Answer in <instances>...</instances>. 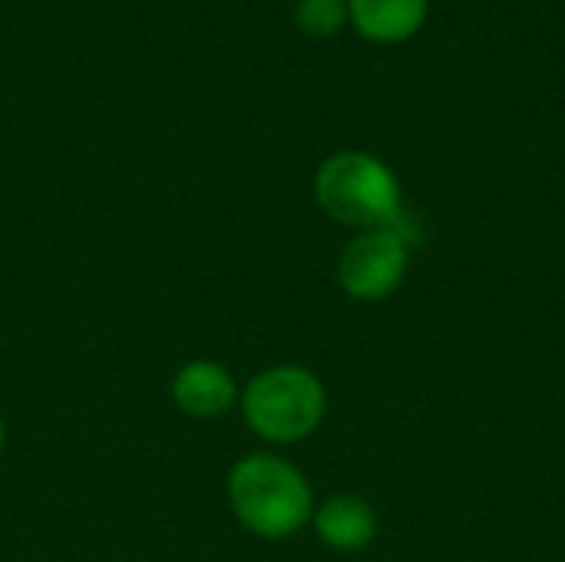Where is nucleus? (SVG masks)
<instances>
[{
    "mask_svg": "<svg viewBox=\"0 0 565 562\" xmlns=\"http://www.w3.org/2000/svg\"><path fill=\"white\" fill-rule=\"evenodd\" d=\"M172 401L185 417L195 421H212L222 417L235 407L238 401V384L232 371L218 361L199 358L189 361L175 371L172 378Z\"/></svg>",
    "mask_w": 565,
    "mask_h": 562,
    "instance_id": "39448f33",
    "label": "nucleus"
},
{
    "mask_svg": "<svg viewBox=\"0 0 565 562\" xmlns=\"http://www.w3.org/2000/svg\"><path fill=\"white\" fill-rule=\"evenodd\" d=\"M407 265L411 248L397 225L358 232L338 255V285L354 301H384L404 285Z\"/></svg>",
    "mask_w": 565,
    "mask_h": 562,
    "instance_id": "20e7f679",
    "label": "nucleus"
},
{
    "mask_svg": "<svg viewBox=\"0 0 565 562\" xmlns=\"http://www.w3.org/2000/svg\"><path fill=\"white\" fill-rule=\"evenodd\" d=\"M242 417L265 444H298L311 437L328 411V391L321 378L301 364H278L258 371L242 397Z\"/></svg>",
    "mask_w": 565,
    "mask_h": 562,
    "instance_id": "7ed1b4c3",
    "label": "nucleus"
},
{
    "mask_svg": "<svg viewBox=\"0 0 565 562\" xmlns=\"http://www.w3.org/2000/svg\"><path fill=\"white\" fill-rule=\"evenodd\" d=\"M295 20L311 36H331L348 20V0H298Z\"/></svg>",
    "mask_w": 565,
    "mask_h": 562,
    "instance_id": "6e6552de",
    "label": "nucleus"
},
{
    "mask_svg": "<svg viewBox=\"0 0 565 562\" xmlns=\"http://www.w3.org/2000/svg\"><path fill=\"white\" fill-rule=\"evenodd\" d=\"M315 199L328 219L358 232L391 229L404 209L394 169L361 149H344L321 162L315 176Z\"/></svg>",
    "mask_w": 565,
    "mask_h": 562,
    "instance_id": "f03ea898",
    "label": "nucleus"
},
{
    "mask_svg": "<svg viewBox=\"0 0 565 562\" xmlns=\"http://www.w3.org/2000/svg\"><path fill=\"white\" fill-rule=\"evenodd\" d=\"M311 523H315L318 540L334 553H361L377 537L374 507L364 497H354V494H338V497L324 500L315 510Z\"/></svg>",
    "mask_w": 565,
    "mask_h": 562,
    "instance_id": "423d86ee",
    "label": "nucleus"
},
{
    "mask_svg": "<svg viewBox=\"0 0 565 562\" xmlns=\"http://www.w3.org/2000/svg\"><path fill=\"white\" fill-rule=\"evenodd\" d=\"M3 447H7V427H3V417H0V457H3Z\"/></svg>",
    "mask_w": 565,
    "mask_h": 562,
    "instance_id": "1a4fd4ad",
    "label": "nucleus"
},
{
    "mask_svg": "<svg viewBox=\"0 0 565 562\" xmlns=\"http://www.w3.org/2000/svg\"><path fill=\"white\" fill-rule=\"evenodd\" d=\"M427 0H348V20L374 43H401L420 30Z\"/></svg>",
    "mask_w": 565,
    "mask_h": 562,
    "instance_id": "0eeeda50",
    "label": "nucleus"
},
{
    "mask_svg": "<svg viewBox=\"0 0 565 562\" xmlns=\"http://www.w3.org/2000/svg\"><path fill=\"white\" fill-rule=\"evenodd\" d=\"M228 507L262 540H288L315 517L308 477L285 457L248 454L228 470Z\"/></svg>",
    "mask_w": 565,
    "mask_h": 562,
    "instance_id": "f257e3e1",
    "label": "nucleus"
}]
</instances>
